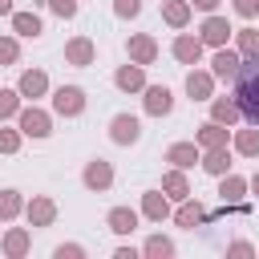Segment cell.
Returning a JSON list of instances; mask_svg holds the SVG:
<instances>
[{
	"label": "cell",
	"mask_w": 259,
	"mask_h": 259,
	"mask_svg": "<svg viewBox=\"0 0 259 259\" xmlns=\"http://www.w3.org/2000/svg\"><path fill=\"white\" fill-rule=\"evenodd\" d=\"M142 255H146V259H170V255H174V243H170L166 235H150L146 247H142Z\"/></svg>",
	"instance_id": "obj_30"
},
{
	"label": "cell",
	"mask_w": 259,
	"mask_h": 259,
	"mask_svg": "<svg viewBox=\"0 0 259 259\" xmlns=\"http://www.w3.org/2000/svg\"><path fill=\"white\" fill-rule=\"evenodd\" d=\"M81 182H85L89 190H97V194H101V190H109V186H113V166H109L105 158H89V162H85V170H81Z\"/></svg>",
	"instance_id": "obj_5"
},
{
	"label": "cell",
	"mask_w": 259,
	"mask_h": 259,
	"mask_svg": "<svg viewBox=\"0 0 259 259\" xmlns=\"http://www.w3.org/2000/svg\"><path fill=\"white\" fill-rule=\"evenodd\" d=\"M235 12H239V16H247V20H251V16H255V12H259V0H235Z\"/></svg>",
	"instance_id": "obj_39"
},
{
	"label": "cell",
	"mask_w": 259,
	"mask_h": 259,
	"mask_svg": "<svg viewBox=\"0 0 259 259\" xmlns=\"http://www.w3.org/2000/svg\"><path fill=\"white\" fill-rule=\"evenodd\" d=\"M202 40L198 36H190V32H178L174 36V45H170V53H174V61H182V65H198L202 61Z\"/></svg>",
	"instance_id": "obj_9"
},
{
	"label": "cell",
	"mask_w": 259,
	"mask_h": 259,
	"mask_svg": "<svg viewBox=\"0 0 259 259\" xmlns=\"http://www.w3.org/2000/svg\"><path fill=\"white\" fill-rule=\"evenodd\" d=\"M109 138H113V146H134V142L142 138V121H138L134 113H113Z\"/></svg>",
	"instance_id": "obj_4"
},
{
	"label": "cell",
	"mask_w": 259,
	"mask_h": 259,
	"mask_svg": "<svg viewBox=\"0 0 259 259\" xmlns=\"http://www.w3.org/2000/svg\"><path fill=\"white\" fill-rule=\"evenodd\" d=\"M40 16L36 12H12V32H20V36H40Z\"/></svg>",
	"instance_id": "obj_27"
},
{
	"label": "cell",
	"mask_w": 259,
	"mask_h": 259,
	"mask_svg": "<svg viewBox=\"0 0 259 259\" xmlns=\"http://www.w3.org/2000/svg\"><path fill=\"white\" fill-rule=\"evenodd\" d=\"M198 158H202L198 142H174V146L166 150V162H170V166H178V170H190Z\"/></svg>",
	"instance_id": "obj_16"
},
{
	"label": "cell",
	"mask_w": 259,
	"mask_h": 259,
	"mask_svg": "<svg viewBox=\"0 0 259 259\" xmlns=\"http://www.w3.org/2000/svg\"><path fill=\"white\" fill-rule=\"evenodd\" d=\"M20 210H24V194L20 190H0V223L16 219Z\"/></svg>",
	"instance_id": "obj_29"
},
{
	"label": "cell",
	"mask_w": 259,
	"mask_h": 259,
	"mask_svg": "<svg viewBox=\"0 0 259 259\" xmlns=\"http://www.w3.org/2000/svg\"><path fill=\"white\" fill-rule=\"evenodd\" d=\"M247 190H255V194H259V170L251 174V182H247Z\"/></svg>",
	"instance_id": "obj_43"
},
{
	"label": "cell",
	"mask_w": 259,
	"mask_h": 259,
	"mask_svg": "<svg viewBox=\"0 0 259 259\" xmlns=\"http://www.w3.org/2000/svg\"><path fill=\"white\" fill-rule=\"evenodd\" d=\"M113 12H117L121 20H134V16L142 12V0H113Z\"/></svg>",
	"instance_id": "obj_36"
},
{
	"label": "cell",
	"mask_w": 259,
	"mask_h": 259,
	"mask_svg": "<svg viewBox=\"0 0 259 259\" xmlns=\"http://www.w3.org/2000/svg\"><path fill=\"white\" fill-rule=\"evenodd\" d=\"M20 138H24L20 130H8V125L0 121V154H16V150H20Z\"/></svg>",
	"instance_id": "obj_33"
},
{
	"label": "cell",
	"mask_w": 259,
	"mask_h": 259,
	"mask_svg": "<svg viewBox=\"0 0 259 259\" xmlns=\"http://www.w3.org/2000/svg\"><path fill=\"white\" fill-rule=\"evenodd\" d=\"M210 117H214L219 125H235V121H243L235 97H210Z\"/></svg>",
	"instance_id": "obj_22"
},
{
	"label": "cell",
	"mask_w": 259,
	"mask_h": 259,
	"mask_svg": "<svg viewBox=\"0 0 259 259\" xmlns=\"http://www.w3.org/2000/svg\"><path fill=\"white\" fill-rule=\"evenodd\" d=\"M190 8H202V12H214L219 0H190Z\"/></svg>",
	"instance_id": "obj_40"
},
{
	"label": "cell",
	"mask_w": 259,
	"mask_h": 259,
	"mask_svg": "<svg viewBox=\"0 0 259 259\" xmlns=\"http://www.w3.org/2000/svg\"><path fill=\"white\" fill-rule=\"evenodd\" d=\"M20 101H24V97H20L16 89H0V121L16 117V113H20Z\"/></svg>",
	"instance_id": "obj_32"
},
{
	"label": "cell",
	"mask_w": 259,
	"mask_h": 259,
	"mask_svg": "<svg viewBox=\"0 0 259 259\" xmlns=\"http://www.w3.org/2000/svg\"><path fill=\"white\" fill-rule=\"evenodd\" d=\"M231 32H235V28L227 24V16H214V12H206V20H202V28H198V40H202V45H210V49H223Z\"/></svg>",
	"instance_id": "obj_6"
},
{
	"label": "cell",
	"mask_w": 259,
	"mask_h": 259,
	"mask_svg": "<svg viewBox=\"0 0 259 259\" xmlns=\"http://www.w3.org/2000/svg\"><path fill=\"white\" fill-rule=\"evenodd\" d=\"M53 109H57L61 117L85 113V89H81V85H61V89L53 93Z\"/></svg>",
	"instance_id": "obj_3"
},
{
	"label": "cell",
	"mask_w": 259,
	"mask_h": 259,
	"mask_svg": "<svg viewBox=\"0 0 259 259\" xmlns=\"http://www.w3.org/2000/svg\"><path fill=\"white\" fill-rule=\"evenodd\" d=\"M16 130H20L24 138H49V134H53V117H49L45 109H36V105H20Z\"/></svg>",
	"instance_id": "obj_2"
},
{
	"label": "cell",
	"mask_w": 259,
	"mask_h": 259,
	"mask_svg": "<svg viewBox=\"0 0 259 259\" xmlns=\"http://www.w3.org/2000/svg\"><path fill=\"white\" fill-rule=\"evenodd\" d=\"M125 49H130V61L134 65H154V57H158V40L150 32H134Z\"/></svg>",
	"instance_id": "obj_11"
},
{
	"label": "cell",
	"mask_w": 259,
	"mask_h": 259,
	"mask_svg": "<svg viewBox=\"0 0 259 259\" xmlns=\"http://www.w3.org/2000/svg\"><path fill=\"white\" fill-rule=\"evenodd\" d=\"M113 259H138V251H134V247H117V251H113Z\"/></svg>",
	"instance_id": "obj_41"
},
{
	"label": "cell",
	"mask_w": 259,
	"mask_h": 259,
	"mask_svg": "<svg viewBox=\"0 0 259 259\" xmlns=\"http://www.w3.org/2000/svg\"><path fill=\"white\" fill-rule=\"evenodd\" d=\"M142 93H146V97H142V105H146V113H150V117H166V113L174 109V93H170L166 85H146Z\"/></svg>",
	"instance_id": "obj_8"
},
{
	"label": "cell",
	"mask_w": 259,
	"mask_h": 259,
	"mask_svg": "<svg viewBox=\"0 0 259 259\" xmlns=\"http://www.w3.org/2000/svg\"><path fill=\"white\" fill-rule=\"evenodd\" d=\"M45 4H49V12H53V16H61V20L77 16V0H45Z\"/></svg>",
	"instance_id": "obj_35"
},
{
	"label": "cell",
	"mask_w": 259,
	"mask_h": 259,
	"mask_svg": "<svg viewBox=\"0 0 259 259\" xmlns=\"http://www.w3.org/2000/svg\"><path fill=\"white\" fill-rule=\"evenodd\" d=\"M174 223L178 227H186V231H194L198 223H206V210H202V202L190 194V198H182L178 202V210H174Z\"/></svg>",
	"instance_id": "obj_18"
},
{
	"label": "cell",
	"mask_w": 259,
	"mask_h": 259,
	"mask_svg": "<svg viewBox=\"0 0 259 259\" xmlns=\"http://www.w3.org/2000/svg\"><path fill=\"white\" fill-rule=\"evenodd\" d=\"M142 214H146L150 223L170 219V198H166L162 190H146V194H142Z\"/></svg>",
	"instance_id": "obj_20"
},
{
	"label": "cell",
	"mask_w": 259,
	"mask_h": 259,
	"mask_svg": "<svg viewBox=\"0 0 259 259\" xmlns=\"http://www.w3.org/2000/svg\"><path fill=\"white\" fill-rule=\"evenodd\" d=\"M219 194H223V202H239V198L247 194V178H239V174H223Z\"/></svg>",
	"instance_id": "obj_28"
},
{
	"label": "cell",
	"mask_w": 259,
	"mask_h": 259,
	"mask_svg": "<svg viewBox=\"0 0 259 259\" xmlns=\"http://www.w3.org/2000/svg\"><path fill=\"white\" fill-rule=\"evenodd\" d=\"M235 154H243V158H259V125L235 134Z\"/></svg>",
	"instance_id": "obj_26"
},
{
	"label": "cell",
	"mask_w": 259,
	"mask_h": 259,
	"mask_svg": "<svg viewBox=\"0 0 259 259\" xmlns=\"http://www.w3.org/2000/svg\"><path fill=\"white\" fill-rule=\"evenodd\" d=\"M239 57L243 61H259V32L255 28H239Z\"/></svg>",
	"instance_id": "obj_31"
},
{
	"label": "cell",
	"mask_w": 259,
	"mask_h": 259,
	"mask_svg": "<svg viewBox=\"0 0 259 259\" xmlns=\"http://www.w3.org/2000/svg\"><path fill=\"white\" fill-rule=\"evenodd\" d=\"M231 85H235L231 97H235L243 121H247V125H259V61H243Z\"/></svg>",
	"instance_id": "obj_1"
},
{
	"label": "cell",
	"mask_w": 259,
	"mask_h": 259,
	"mask_svg": "<svg viewBox=\"0 0 259 259\" xmlns=\"http://www.w3.org/2000/svg\"><path fill=\"white\" fill-rule=\"evenodd\" d=\"M198 166H202L206 174H214V178H223V174L231 170V150H227V146H214V150H202V158H198Z\"/></svg>",
	"instance_id": "obj_19"
},
{
	"label": "cell",
	"mask_w": 259,
	"mask_h": 259,
	"mask_svg": "<svg viewBox=\"0 0 259 259\" xmlns=\"http://www.w3.org/2000/svg\"><path fill=\"white\" fill-rule=\"evenodd\" d=\"M65 61H69V65H77V69H89V65L97 61L93 40H89V36H73V40H65Z\"/></svg>",
	"instance_id": "obj_10"
},
{
	"label": "cell",
	"mask_w": 259,
	"mask_h": 259,
	"mask_svg": "<svg viewBox=\"0 0 259 259\" xmlns=\"http://www.w3.org/2000/svg\"><path fill=\"white\" fill-rule=\"evenodd\" d=\"M24 214H28V227H53V223H57V202L45 198V194H36V198L24 206Z\"/></svg>",
	"instance_id": "obj_14"
},
{
	"label": "cell",
	"mask_w": 259,
	"mask_h": 259,
	"mask_svg": "<svg viewBox=\"0 0 259 259\" xmlns=\"http://www.w3.org/2000/svg\"><path fill=\"white\" fill-rule=\"evenodd\" d=\"M239 65H243V57H239V49H214V57H210V73L219 77V81H235V73H239Z\"/></svg>",
	"instance_id": "obj_7"
},
{
	"label": "cell",
	"mask_w": 259,
	"mask_h": 259,
	"mask_svg": "<svg viewBox=\"0 0 259 259\" xmlns=\"http://www.w3.org/2000/svg\"><path fill=\"white\" fill-rule=\"evenodd\" d=\"M53 255H57V259H85V247H81V243H61Z\"/></svg>",
	"instance_id": "obj_37"
},
{
	"label": "cell",
	"mask_w": 259,
	"mask_h": 259,
	"mask_svg": "<svg viewBox=\"0 0 259 259\" xmlns=\"http://www.w3.org/2000/svg\"><path fill=\"white\" fill-rule=\"evenodd\" d=\"M227 255H243V259H247V255H255V247H251L247 239H235V243L227 247Z\"/></svg>",
	"instance_id": "obj_38"
},
{
	"label": "cell",
	"mask_w": 259,
	"mask_h": 259,
	"mask_svg": "<svg viewBox=\"0 0 259 259\" xmlns=\"http://www.w3.org/2000/svg\"><path fill=\"white\" fill-rule=\"evenodd\" d=\"M105 223H109L113 235H130V231L138 227V210H134V206H113V210L105 214Z\"/></svg>",
	"instance_id": "obj_24"
},
{
	"label": "cell",
	"mask_w": 259,
	"mask_h": 259,
	"mask_svg": "<svg viewBox=\"0 0 259 259\" xmlns=\"http://www.w3.org/2000/svg\"><path fill=\"white\" fill-rule=\"evenodd\" d=\"M113 85L121 89V93H142L146 89V65H121L117 73H113Z\"/></svg>",
	"instance_id": "obj_12"
},
{
	"label": "cell",
	"mask_w": 259,
	"mask_h": 259,
	"mask_svg": "<svg viewBox=\"0 0 259 259\" xmlns=\"http://www.w3.org/2000/svg\"><path fill=\"white\" fill-rule=\"evenodd\" d=\"M194 142H198V150H214V146H227V125H219V121L210 117L206 125H198Z\"/></svg>",
	"instance_id": "obj_23"
},
{
	"label": "cell",
	"mask_w": 259,
	"mask_h": 259,
	"mask_svg": "<svg viewBox=\"0 0 259 259\" xmlns=\"http://www.w3.org/2000/svg\"><path fill=\"white\" fill-rule=\"evenodd\" d=\"M162 20L170 28H186L190 24V0H162Z\"/></svg>",
	"instance_id": "obj_25"
},
{
	"label": "cell",
	"mask_w": 259,
	"mask_h": 259,
	"mask_svg": "<svg viewBox=\"0 0 259 259\" xmlns=\"http://www.w3.org/2000/svg\"><path fill=\"white\" fill-rule=\"evenodd\" d=\"M162 194L170 198V202H182V198H190V182H186V170H166L162 174Z\"/></svg>",
	"instance_id": "obj_17"
},
{
	"label": "cell",
	"mask_w": 259,
	"mask_h": 259,
	"mask_svg": "<svg viewBox=\"0 0 259 259\" xmlns=\"http://www.w3.org/2000/svg\"><path fill=\"white\" fill-rule=\"evenodd\" d=\"M0 247H4V255H8V259H24V255L32 251V235H28L24 227H12V231L4 235V243H0Z\"/></svg>",
	"instance_id": "obj_21"
},
{
	"label": "cell",
	"mask_w": 259,
	"mask_h": 259,
	"mask_svg": "<svg viewBox=\"0 0 259 259\" xmlns=\"http://www.w3.org/2000/svg\"><path fill=\"white\" fill-rule=\"evenodd\" d=\"M16 8H12V0H0V16H12Z\"/></svg>",
	"instance_id": "obj_42"
},
{
	"label": "cell",
	"mask_w": 259,
	"mask_h": 259,
	"mask_svg": "<svg viewBox=\"0 0 259 259\" xmlns=\"http://www.w3.org/2000/svg\"><path fill=\"white\" fill-rule=\"evenodd\" d=\"M16 61H20L16 36H0V69H4V65H16Z\"/></svg>",
	"instance_id": "obj_34"
},
{
	"label": "cell",
	"mask_w": 259,
	"mask_h": 259,
	"mask_svg": "<svg viewBox=\"0 0 259 259\" xmlns=\"http://www.w3.org/2000/svg\"><path fill=\"white\" fill-rule=\"evenodd\" d=\"M186 97H190V101H210V97H214V73L190 69V73H186Z\"/></svg>",
	"instance_id": "obj_13"
},
{
	"label": "cell",
	"mask_w": 259,
	"mask_h": 259,
	"mask_svg": "<svg viewBox=\"0 0 259 259\" xmlns=\"http://www.w3.org/2000/svg\"><path fill=\"white\" fill-rule=\"evenodd\" d=\"M16 93H20V97H45V93H49V73H45V69H24Z\"/></svg>",
	"instance_id": "obj_15"
}]
</instances>
